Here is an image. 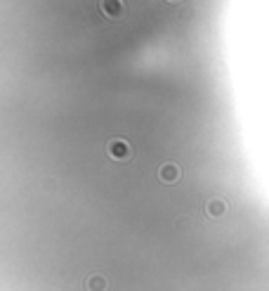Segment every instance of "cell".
Here are the masks:
<instances>
[{
  "label": "cell",
  "mask_w": 269,
  "mask_h": 291,
  "mask_svg": "<svg viewBox=\"0 0 269 291\" xmlns=\"http://www.w3.org/2000/svg\"><path fill=\"white\" fill-rule=\"evenodd\" d=\"M179 175H182V171H179L177 163H163V166L158 168V180L166 182V185H173V182H177Z\"/></svg>",
  "instance_id": "3"
},
{
  "label": "cell",
  "mask_w": 269,
  "mask_h": 291,
  "mask_svg": "<svg viewBox=\"0 0 269 291\" xmlns=\"http://www.w3.org/2000/svg\"><path fill=\"white\" fill-rule=\"evenodd\" d=\"M106 152H109V156L114 159V161H128L130 156H132V147H130V142L128 140H123V137H114V140H109Z\"/></svg>",
  "instance_id": "1"
},
{
  "label": "cell",
  "mask_w": 269,
  "mask_h": 291,
  "mask_svg": "<svg viewBox=\"0 0 269 291\" xmlns=\"http://www.w3.org/2000/svg\"><path fill=\"white\" fill-rule=\"evenodd\" d=\"M205 213L210 215V218H222V215L227 213V206H224L222 199H210L205 204Z\"/></svg>",
  "instance_id": "4"
},
{
  "label": "cell",
  "mask_w": 269,
  "mask_h": 291,
  "mask_svg": "<svg viewBox=\"0 0 269 291\" xmlns=\"http://www.w3.org/2000/svg\"><path fill=\"white\" fill-rule=\"evenodd\" d=\"M99 10H102L104 17L116 19V17H121L125 12V3L123 0H99Z\"/></svg>",
  "instance_id": "2"
},
{
  "label": "cell",
  "mask_w": 269,
  "mask_h": 291,
  "mask_svg": "<svg viewBox=\"0 0 269 291\" xmlns=\"http://www.w3.org/2000/svg\"><path fill=\"white\" fill-rule=\"evenodd\" d=\"M168 3H179V0H168Z\"/></svg>",
  "instance_id": "6"
},
{
  "label": "cell",
  "mask_w": 269,
  "mask_h": 291,
  "mask_svg": "<svg viewBox=\"0 0 269 291\" xmlns=\"http://www.w3.org/2000/svg\"><path fill=\"white\" fill-rule=\"evenodd\" d=\"M88 291H106V279L102 275H92L88 279Z\"/></svg>",
  "instance_id": "5"
}]
</instances>
